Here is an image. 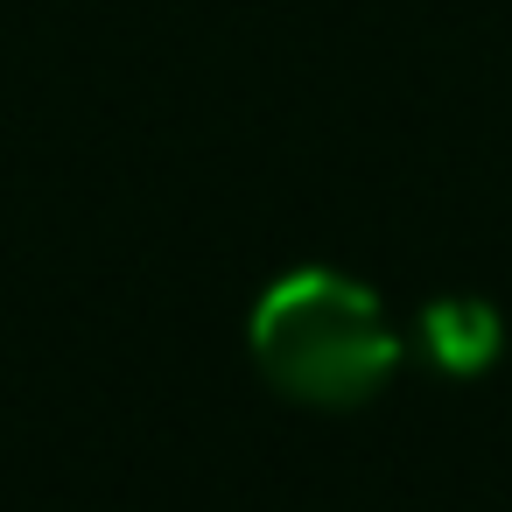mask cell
<instances>
[{
  "mask_svg": "<svg viewBox=\"0 0 512 512\" xmlns=\"http://www.w3.org/2000/svg\"><path fill=\"white\" fill-rule=\"evenodd\" d=\"M253 365L274 393L337 414V407H365L393 379L400 330L365 281H351L337 267H302L260 295Z\"/></svg>",
  "mask_w": 512,
  "mask_h": 512,
  "instance_id": "cell-1",
  "label": "cell"
},
{
  "mask_svg": "<svg viewBox=\"0 0 512 512\" xmlns=\"http://www.w3.org/2000/svg\"><path fill=\"white\" fill-rule=\"evenodd\" d=\"M498 344H505V323H498V309L477 302V295H435V302L421 309V351H428L435 372L470 379V372H484V365L498 358Z\"/></svg>",
  "mask_w": 512,
  "mask_h": 512,
  "instance_id": "cell-2",
  "label": "cell"
}]
</instances>
